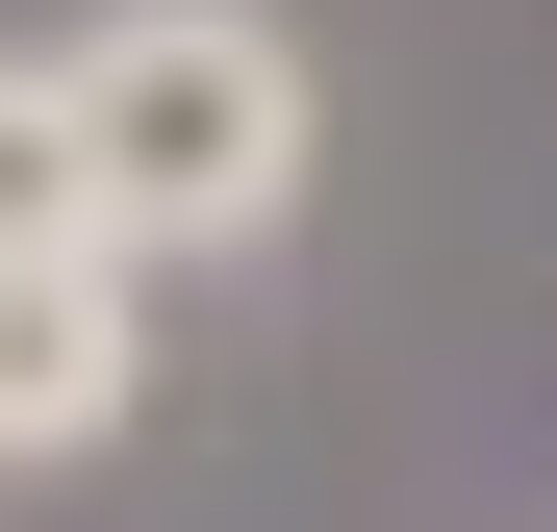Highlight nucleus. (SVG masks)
I'll list each match as a JSON object with an SVG mask.
<instances>
[{
    "label": "nucleus",
    "instance_id": "obj_1",
    "mask_svg": "<svg viewBox=\"0 0 557 532\" xmlns=\"http://www.w3.org/2000/svg\"><path fill=\"white\" fill-rule=\"evenodd\" d=\"M26 102L76 152V228L127 253H278L305 228V152H330V76L278 0H102L76 51H26Z\"/></svg>",
    "mask_w": 557,
    "mask_h": 532
},
{
    "label": "nucleus",
    "instance_id": "obj_2",
    "mask_svg": "<svg viewBox=\"0 0 557 532\" xmlns=\"http://www.w3.org/2000/svg\"><path fill=\"white\" fill-rule=\"evenodd\" d=\"M127 406H152V280L127 253H0V482L102 457Z\"/></svg>",
    "mask_w": 557,
    "mask_h": 532
},
{
    "label": "nucleus",
    "instance_id": "obj_3",
    "mask_svg": "<svg viewBox=\"0 0 557 532\" xmlns=\"http://www.w3.org/2000/svg\"><path fill=\"white\" fill-rule=\"evenodd\" d=\"M0 253H102V228H76V152H51L26 76H0Z\"/></svg>",
    "mask_w": 557,
    "mask_h": 532
}]
</instances>
